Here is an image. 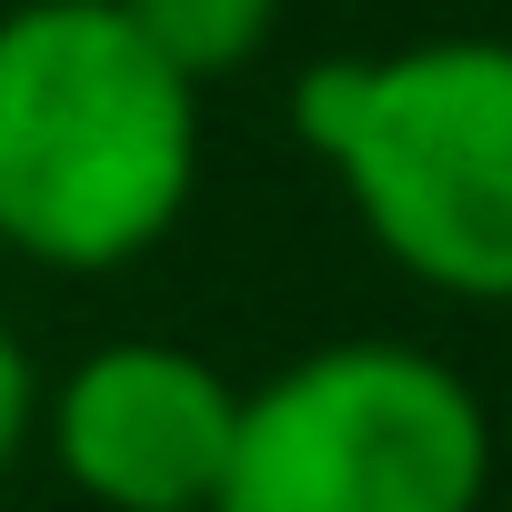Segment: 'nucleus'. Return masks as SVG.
Instances as JSON below:
<instances>
[{
  "mask_svg": "<svg viewBox=\"0 0 512 512\" xmlns=\"http://www.w3.org/2000/svg\"><path fill=\"white\" fill-rule=\"evenodd\" d=\"M292 131L402 282L512 312V41L322 51L292 81Z\"/></svg>",
  "mask_w": 512,
  "mask_h": 512,
  "instance_id": "obj_2",
  "label": "nucleus"
},
{
  "mask_svg": "<svg viewBox=\"0 0 512 512\" xmlns=\"http://www.w3.org/2000/svg\"><path fill=\"white\" fill-rule=\"evenodd\" d=\"M41 402H51V382H41V362H31V342L0 322V472H11L31 442H41Z\"/></svg>",
  "mask_w": 512,
  "mask_h": 512,
  "instance_id": "obj_6",
  "label": "nucleus"
},
{
  "mask_svg": "<svg viewBox=\"0 0 512 512\" xmlns=\"http://www.w3.org/2000/svg\"><path fill=\"white\" fill-rule=\"evenodd\" d=\"M492 412L432 342L352 332L241 382V442L211 512H482Z\"/></svg>",
  "mask_w": 512,
  "mask_h": 512,
  "instance_id": "obj_3",
  "label": "nucleus"
},
{
  "mask_svg": "<svg viewBox=\"0 0 512 512\" xmlns=\"http://www.w3.org/2000/svg\"><path fill=\"white\" fill-rule=\"evenodd\" d=\"M241 442V382L191 342H91L51 402L41 452L91 512H211Z\"/></svg>",
  "mask_w": 512,
  "mask_h": 512,
  "instance_id": "obj_4",
  "label": "nucleus"
},
{
  "mask_svg": "<svg viewBox=\"0 0 512 512\" xmlns=\"http://www.w3.org/2000/svg\"><path fill=\"white\" fill-rule=\"evenodd\" d=\"M201 81L171 71L121 0L0 11V251L31 272H131L201 191Z\"/></svg>",
  "mask_w": 512,
  "mask_h": 512,
  "instance_id": "obj_1",
  "label": "nucleus"
},
{
  "mask_svg": "<svg viewBox=\"0 0 512 512\" xmlns=\"http://www.w3.org/2000/svg\"><path fill=\"white\" fill-rule=\"evenodd\" d=\"M121 11H131L141 41H151L171 71H191L201 91L241 81L251 61L272 51V31H282V0H121Z\"/></svg>",
  "mask_w": 512,
  "mask_h": 512,
  "instance_id": "obj_5",
  "label": "nucleus"
}]
</instances>
